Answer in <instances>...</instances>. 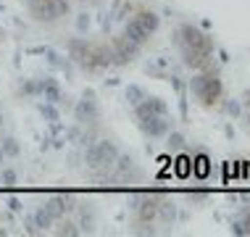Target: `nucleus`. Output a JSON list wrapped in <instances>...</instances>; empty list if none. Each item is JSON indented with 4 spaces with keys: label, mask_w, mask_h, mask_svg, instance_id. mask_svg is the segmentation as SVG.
<instances>
[{
    "label": "nucleus",
    "mask_w": 250,
    "mask_h": 237,
    "mask_svg": "<svg viewBox=\"0 0 250 237\" xmlns=\"http://www.w3.org/2000/svg\"><path fill=\"white\" fill-rule=\"evenodd\" d=\"M45 208H48V211L53 214V219L58 221V219H63V216L69 214L74 206H71V198H69V195H56V198L48 200V206H45Z\"/></svg>",
    "instance_id": "nucleus-11"
},
{
    "label": "nucleus",
    "mask_w": 250,
    "mask_h": 237,
    "mask_svg": "<svg viewBox=\"0 0 250 237\" xmlns=\"http://www.w3.org/2000/svg\"><path fill=\"white\" fill-rule=\"evenodd\" d=\"M74 116H77L79 124H98L100 108H98V103H95V95L87 92V100L82 98V100H79V106L74 108Z\"/></svg>",
    "instance_id": "nucleus-7"
},
{
    "label": "nucleus",
    "mask_w": 250,
    "mask_h": 237,
    "mask_svg": "<svg viewBox=\"0 0 250 237\" xmlns=\"http://www.w3.org/2000/svg\"><path fill=\"white\" fill-rule=\"evenodd\" d=\"M3 235H5V229H3V227H0V237H3Z\"/></svg>",
    "instance_id": "nucleus-22"
},
{
    "label": "nucleus",
    "mask_w": 250,
    "mask_h": 237,
    "mask_svg": "<svg viewBox=\"0 0 250 237\" xmlns=\"http://www.w3.org/2000/svg\"><path fill=\"white\" fill-rule=\"evenodd\" d=\"M56 224H58L56 235H79V229H77V224H74V221H63V219H58Z\"/></svg>",
    "instance_id": "nucleus-15"
},
{
    "label": "nucleus",
    "mask_w": 250,
    "mask_h": 237,
    "mask_svg": "<svg viewBox=\"0 0 250 237\" xmlns=\"http://www.w3.org/2000/svg\"><path fill=\"white\" fill-rule=\"evenodd\" d=\"M137 124L147 137H166L171 132V116L168 113H143V116H137Z\"/></svg>",
    "instance_id": "nucleus-6"
},
{
    "label": "nucleus",
    "mask_w": 250,
    "mask_h": 237,
    "mask_svg": "<svg viewBox=\"0 0 250 237\" xmlns=\"http://www.w3.org/2000/svg\"><path fill=\"white\" fill-rule=\"evenodd\" d=\"M121 35H124L126 40H132V43H134V45H140V47H145V45H147V40H150V35H147V32H145L137 22H134V19H126L124 32H121Z\"/></svg>",
    "instance_id": "nucleus-9"
},
{
    "label": "nucleus",
    "mask_w": 250,
    "mask_h": 237,
    "mask_svg": "<svg viewBox=\"0 0 250 237\" xmlns=\"http://www.w3.org/2000/svg\"><path fill=\"white\" fill-rule=\"evenodd\" d=\"M158 203H161V195H140L134 200L132 208L140 227H150L153 221H158Z\"/></svg>",
    "instance_id": "nucleus-5"
},
{
    "label": "nucleus",
    "mask_w": 250,
    "mask_h": 237,
    "mask_svg": "<svg viewBox=\"0 0 250 237\" xmlns=\"http://www.w3.org/2000/svg\"><path fill=\"white\" fill-rule=\"evenodd\" d=\"M174 47H177L182 64L192 71H200V69H208L213 66V37L206 35L200 26L195 24H179L174 29V37H171Z\"/></svg>",
    "instance_id": "nucleus-1"
},
{
    "label": "nucleus",
    "mask_w": 250,
    "mask_h": 237,
    "mask_svg": "<svg viewBox=\"0 0 250 237\" xmlns=\"http://www.w3.org/2000/svg\"><path fill=\"white\" fill-rule=\"evenodd\" d=\"M187 90L195 100H198L200 106L211 108L221 100V95H224V85H221V77L219 71L213 69V66H208V69H200L195 71L190 77V82H187Z\"/></svg>",
    "instance_id": "nucleus-2"
},
{
    "label": "nucleus",
    "mask_w": 250,
    "mask_h": 237,
    "mask_svg": "<svg viewBox=\"0 0 250 237\" xmlns=\"http://www.w3.org/2000/svg\"><path fill=\"white\" fill-rule=\"evenodd\" d=\"M0 148H3L5 155H19V145H16V140H13V137L3 140V142H0Z\"/></svg>",
    "instance_id": "nucleus-17"
},
{
    "label": "nucleus",
    "mask_w": 250,
    "mask_h": 237,
    "mask_svg": "<svg viewBox=\"0 0 250 237\" xmlns=\"http://www.w3.org/2000/svg\"><path fill=\"white\" fill-rule=\"evenodd\" d=\"M132 19H134V22H137L140 26H143V29H145L150 37L155 35V32H158V26H161V19H158V13H155V11H147V8L137 11Z\"/></svg>",
    "instance_id": "nucleus-10"
},
{
    "label": "nucleus",
    "mask_w": 250,
    "mask_h": 237,
    "mask_svg": "<svg viewBox=\"0 0 250 237\" xmlns=\"http://www.w3.org/2000/svg\"><path fill=\"white\" fill-rule=\"evenodd\" d=\"M124 98H126V103H129V106L134 108V106H137V103H140V100H143V98H145V92H143V90H140V87H137V85H129V87H126V92H124Z\"/></svg>",
    "instance_id": "nucleus-14"
},
{
    "label": "nucleus",
    "mask_w": 250,
    "mask_h": 237,
    "mask_svg": "<svg viewBox=\"0 0 250 237\" xmlns=\"http://www.w3.org/2000/svg\"><path fill=\"white\" fill-rule=\"evenodd\" d=\"M37 95H42V100H48V103H61V87L53 79H40Z\"/></svg>",
    "instance_id": "nucleus-12"
},
{
    "label": "nucleus",
    "mask_w": 250,
    "mask_h": 237,
    "mask_svg": "<svg viewBox=\"0 0 250 237\" xmlns=\"http://www.w3.org/2000/svg\"><path fill=\"white\" fill-rule=\"evenodd\" d=\"M79 3H98V0H79Z\"/></svg>",
    "instance_id": "nucleus-20"
},
{
    "label": "nucleus",
    "mask_w": 250,
    "mask_h": 237,
    "mask_svg": "<svg viewBox=\"0 0 250 237\" xmlns=\"http://www.w3.org/2000/svg\"><path fill=\"white\" fill-rule=\"evenodd\" d=\"M119 148L113 145V142L108 140H98V142H90L84 151V164L87 169H92L95 174H100V177H105L108 172L113 169V164L119 161Z\"/></svg>",
    "instance_id": "nucleus-3"
},
{
    "label": "nucleus",
    "mask_w": 250,
    "mask_h": 237,
    "mask_svg": "<svg viewBox=\"0 0 250 237\" xmlns=\"http://www.w3.org/2000/svg\"><path fill=\"white\" fill-rule=\"evenodd\" d=\"M56 224V219H53V214L48 211L45 206H40L35 214H32V221H29V232H48V229Z\"/></svg>",
    "instance_id": "nucleus-8"
},
{
    "label": "nucleus",
    "mask_w": 250,
    "mask_h": 237,
    "mask_svg": "<svg viewBox=\"0 0 250 237\" xmlns=\"http://www.w3.org/2000/svg\"><path fill=\"white\" fill-rule=\"evenodd\" d=\"M29 3H35V0H24V5H29Z\"/></svg>",
    "instance_id": "nucleus-21"
},
{
    "label": "nucleus",
    "mask_w": 250,
    "mask_h": 237,
    "mask_svg": "<svg viewBox=\"0 0 250 237\" xmlns=\"http://www.w3.org/2000/svg\"><path fill=\"white\" fill-rule=\"evenodd\" d=\"M40 111H42V116H48L50 121H58V111H56V108H50V106H40Z\"/></svg>",
    "instance_id": "nucleus-19"
},
{
    "label": "nucleus",
    "mask_w": 250,
    "mask_h": 237,
    "mask_svg": "<svg viewBox=\"0 0 250 237\" xmlns=\"http://www.w3.org/2000/svg\"><path fill=\"white\" fill-rule=\"evenodd\" d=\"M26 8H29L35 22L56 24L71 13V0H35V3H29Z\"/></svg>",
    "instance_id": "nucleus-4"
},
{
    "label": "nucleus",
    "mask_w": 250,
    "mask_h": 237,
    "mask_svg": "<svg viewBox=\"0 0 250 237\" xmlns=\"http://www.w3.org/2000/svg\"><path fill=\"white\" fill-rule=\"evenodd\" d=\"M0 179H3V185H16V172H13V169H3V172H0Z\"/></svg>",
    "instance_id": "nucleus-18"
},
{
    "label": "nucleus",
    "mask_w": 250,
    "mask_h": 237,
    "mask_svg": "<svg viewBox=\"0 0 250 237\" xmlns=\"http://www.w3.org/2000/svg\"><path fill=\"white\" fill-rule=\"evenodd\" d=\"M232 232L234 235H250V208H242L232 219Z\"/></svg>",
    "instance_id": "nucleus-13"
},
{
    "label": "nucleus",
    "mask_w": 250,
    "mask_h": 237,
    "mask_svg": "<svg viewBox=\"0 0 250 237\" xmlns=\"http://www.w3.org/2000/svg\"><path fill=\"white\" fill-rule=\"evenodd\" d=\"M168 148H171V151H182V148H185V137H182L179 132H168V142H166Z\"/></svg>",
    "instance_id": "nucleus-16"
}]
</instances>
